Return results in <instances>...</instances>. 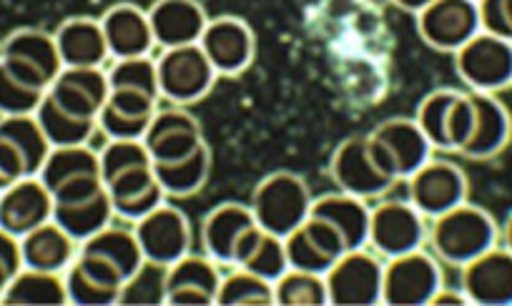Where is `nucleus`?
I'll return each instance as SVG.
<instances>
[{
  "mask_svg": "<svg viewBox=\"0 0 512 306\" xmlns=\"http://www.w3.org/2000/svg\"><path fill=\"white\" fill-rule=\"evenodd\" d=\"M427 239L437 259L462 269L472 259L497 246L500 229L490 211L465 201L447 214L432 219Z\"/></svg>",
  "mask_w": 512,
  "mask_h": 306,
  "instance_id": "f257e3e1",
  "label": "nucleus"
},
{
  "mask_svg": "<svg viewBox=\"0 0 512 306\" xmlns=\"http://www.w3.org/2000/svg\"><path fill=\"white\" fill-rule=\"evenodd\" d=\"M312 201V191L302 176L292 171H277L259 181L251 194L249 209L264 231L287 239L297 226L309 219Z\"/></svg>",
  "mask_w": 512,
  "mask_h": 306,
  "instance_id": "f03ea898",
  "label": "nucleus"
},
{
  "mask_svg": "<svg viewBox=\"0 0 512 306\" xmlns=\"http://www.w3.org/2000/svg\"><path fill=\"white\" fill-rule=\"evenodd\" d=\"M367 143L374 164L395 181L410 179L435 151L415 118H387L369 133Z\"/></svg>",
  "mask_w": 512,
  "mask_h": 306,
  "instance_id": "7ed1b4c3",
  "label": "nucleus"
},
{
  "mask_svg": "<svg viewBox=\"0 0 512 306\" xmlns=\"http://www.w3.org/2000/svg\"><path fill=\"white\" fill-rule=\"evenodd\" d=\"M0 63L16 81L41 93H46L63 71L56 38L36 28L11 33L0 48Z\"/></svg>",
  "mask_w": 512,
  "mask_h": 306,
  "instance_id": "20e7f679",
  "label": "nucleus"
},
{
  "mask_svg": "<svg viewBox=\"0 0 512 306\" xmlns=\"http://www.w3.org/2000/svg\"><path fill=\"white\" fill-rule=\"evenodd\" d=\"M159 93L174 106H189L201 101L214 88L219 73L209 63L199 43L181 48H166L156 58Z\"/></svg>",
  "mask_w": 512,
  "mask_h": 306,
  "instance_id": "39448f33",
  "label": "nucleus"
},
{
  "mask_svg": "<svg viewBox=\"0 0 512 306\" xmlns=\"http://www.w3.org/2000/svg\"><path fill=\"white\" fill-rule=\"evenodd\" d=\"M460 81L475 93H500L512 88V41L477 33L455 53Z\"/></svg>",
  "mask_w": 512,
  "mask_h": 306,
  "instance_id": "423d86ee",
  "label": "nucleus"
},
{
  "mask_svg": "<svg viewBox=\"0 0 512 306\" xmlns=\"http://www.w3.org/2000/svg\"><path fill=\"white\" fill-rule=\"evenodd\" d=\"M440 261L422 249L387 259L382 276V304L422 306L442 289Z\"/></svg>",
  "mask_w": 512,
  "mask_h": 306,
  "instance_id": "0eeeda50",
  "label": "nucleus"
},
{
  "mask_svg": "<svg viewBox=\"0 0 512 306\" xmlns=\"http://www.w3.org/2000/svg\"><path fill=\"white\" fill-rule=\"evenodd\" d=\"M384 264L364 249L347 251L324 274L329 304L374 306L382 304Z\"/></svg>",
  "mask_w": 512,
  "mask_h": 306,
  "instance_id": "6e6552de",
  "label": "nucleus"
},
{
  "mask_svg": "<svg viewBox=\"0 0 512 306\" xmlns=\"http://www.w3.org/2000/svg\"><path fill=\"white\" fill-rule=\"evenodd\" d=\"M425 239V216L410 201H382L369 214V246L384 259L422 249Z\"/></svg>",
  "mask_w": 512,
  "mask_h": 306,
  "instance_id": "1a4fd4ad",
  "label": "nucleus"
},
{
  "mask_svg": "<svg viewBox=\"0 0 512 306\" xmlns=\"http://www.w3.org/2000/svg\"><path fill=\"white\" fill-rule=\"evenodd\" d=\"M410 204L427 219L447 214L455 206L465 204L470 194V181L465 171L445 159H430L420 171L407 179Z\"/></svg>",
  "mask_w": 512,
  "mask_h": 306,
  "instance_id": "9d476101",
  "label": "nucleus"
},
{
  "mask_svg": "<svg viewBox=\"0 0 512 306\" xmlns=\"http://www.w3.org/2000/svg\"><path fill=\"white\" fill-rule=\"evenodd\" d=\"M480 31L477 0H432L417 13V33L435 51L457 53Z\"/></svg>",
  "mask_w": 512,
  "mask_h": 306,
  "instance_id": "9b49d317",
  "label": "nucleus"
},
{
  "mask_svg": "<svg viewBox=\"0 0 512 306\" xmlns=\"http://www.w3.org/2000/svg\"><path fill=\"white\" fill-rule=\"evenodd\" d=\"M329 174H332V181L337 184L339 191L364 201L384 196L397 184L395 179H390V176L374 164L372 153H369L367 136L344 138L334 148L332 161H329Z\"/></svg>",
  "mask_w": 512,
  "mask_h": 306,
  "instance_id": "f8f14e48",
  "label": "nucleus"
},
{
  "mask_svg": "<svg viewBox=\"0 0 512 306\" xmlns=\"http://www.w3.org/2000/svg\"><path fill=\"white\" fill-rule=\"evenodd\" d=\"M134 234L144 259L161 266L176 264L181 256L189 254L191 244H194V231H191L186 214L166 201L159 209L136 221Z\"/></svg>",
  "mask_w": 512,
  "mask_h": 306,
  "instance_id": "ddd939ff",
  "label": "nucleus"
},
{
  "mask_svg": "<svg viewBox=\"0 0 512 306\" xmlns=\"http://www.w3.org/2000/svg\"><path fill=\"white\" fill-rule=\"evenodd\" d=\"M199 46L219 76H239L256 56L254 31L236 16L211 18L201 33Z\"/></svg>",
  "mask_w": 512,
  "mask_h": 306,
  "instance_id": "4468645a",
  "label": "nucleus"
},
{
  "mask_svg": "<svg viewBox=\"0 0 512 306\" xmlns=\"http://www.w3.org/2000/svg\"><path fill=\"white\" fill-rule=\"evenodd\" d=\"M204 143L201 123L184 106L156 111L144 136V146L149 148L154 164H171V161L186 159Z\"/></svg>",
  "mask_w": 512,
  "mask_h": 306,
  "instance_id": "2eb2a0df",
  "label": "nucleus"
},
{
  "mask_svg": "<svg viewBox=\"0 0 512 306\" xmlns=\"http://www.w3.org/2000/svg\"><path fill=\"white\" fill-rule=\"evenodd\" d=\"M460 289L477 306L512 304V251L492 246L482 256L462 266Z\"/></svg>",
  "mask_w": 512,
  "mask_h": 306,
  "instance_id": "dca6fc26",
  "label": "nucleus"
},
{
  "mask_svg": "<svg viewBox=\"0 0 512 306\" xmlns=\"http://www.w3.org/2000/svg\"><path fill=\"white\" fill-rule=\"evenodd\" d=\"M289 269L309 271V274H327L342 254H347L342 236L324 219L309 216L302 226L284 239Z\"/></svg>",
  "mask_w": 512,
  "mask_h": 306,
  "instance_id": "f3484780",
  "label": "nucleus"
},
{
  "mask_svg": "<svg viewBox=\"0 0 512 306\" xmlns=\"http://www.w3.org/2000/svg\"><path fill=\"white\" fill-rule=\"evenodd\" d=\"M53 219V196L38 176L16 181L0 191V229L16 239Z\"/></svg>",
  "mask_w": 512,
  "mask_h": 306,
  "instance_id": "a211bd4d",
  "label": "nucleus"
},
{
  "mask_svg": "<svg viewBox=\"0 0 512 306\" xmlns=\"http://www.w3.org/2000/svg\"><path fill=\"white\" fill-rule=\"evenodd\" d=\"M68 304L111 306L118 304L123 279L108 261L78 249L73 264L63 271Z\"/></svg>",
  "mask_w": 512,
  "mask_h": 306,
  "instance_id": "6ab92c4d",
  "label": "nucleus"
},
{
  "mask_svg": "<svg viewBox=\"0 0 512 306\" xmlns=\"http://www.w3.org/2000/svg\"><path fill=\"white\" fill-rule=\"evenodd\" d=\"M221 284L219 264L209 256L186 254L166 271V304L209 306L216 304Z\"/></svg>",
  "mask_w": 512,
  "mask_h": 306,
  "instance_id": "aec40b11",
  "label": "nucleus"
},
{
  "mask_svg": "<svg viewBox=\"0 0 512 306\" xmlns=\"http://www.w3.org/2000/svg\"><path fill=\"white\" fill-rule=\"evenodd\" d=\"M475 103V128L460 156L470 161H490L500 156L512 138V116L495 93L470 91Z\"/></svg>",
  "mask_w": 512,
  "mask_h": 306,
  "instance_id": "412c9836",
  "label": "nucleus"
},
{
  "mask_svg": "<svg viewBox=\"0 0 512 306\" xmlns=\"http://www.w3.org/2000/svg\"><path fill=\"white\" fill-rule=\"evenodd\" d=\"M108 93V76L101 68H63L46 96L63 111L96 121L101 108L106 106Z\"/></svg>",
  "mask_w": 512,
  "mask_h": 306,
  "instance_id": "4be33fe9",
  "label": "nucleus"
},
{
  "mask_svg": "<svg viewBox=\"0 0 512 306\" xmlns=\"http://www.w3.org/2000/svg\"><path fill=\"white\" fill-rule=\"evenodd\" d=\"M101 28L106 36L108 56L113 61L151 56V51L156 48L149 13L141 11L134 3H118V6L108 8L101 16Z\"/></svg>",
  "mask_w": 512,
  "mask_h": 306,
  "instance_id": "5701e85b",
  "label": "nucleus"
},
{
  "mask_svg": "<svg viewBox=\"0 0 512 306\" xmlns=\"http://www.w3.org/2000/svg\"><path fill=\"white\" fill-rule=\"evenodd\" d=\"M146 13H149L156 46L164 51L199 43L209 23V16L199 0H156Z\"/></svg>",
  "mask_w": 512,
  "mask_h": 306,
  "instance_id": "b1692460",
  "label": "nucleus"
},
{
  "mask_svg": "<svg viewBox=\"0 0 512 306\" xmlns=\"http://www.w3.org/2000/svg\"><path fill=\"white\" fill-rule=\"evenodd\" d=\"M256 224L254 214L244 204H221L206 214L201 224V246L206 256L219 266H234L236 244Z\"/></svg>",
  "mask_w": 512,
  "mask_h": 306,
  "instance_id": "393cba45",
  "label": "nucleus"
},
{
  "mask_svg": "<svg viewBox=\"0 0 512 306\" xmlns=\"http://www.w3.org/2000/svg\"><path fill=\"white\" fill-rule=\"evenodd\" d=\"M63 68H101L106 63L108 46L101 21L88 16L68 18L53 33Z\"/></svg>",
  "mask_w": 512,
  "mask_h": 306,
  "instance_id": "a878e982",
  "label": "nucleus"
},
{
  "mask_svg": "<svg viewBox=\"0 0 512 306\" xmlns=\"http://www.w3.org/2000/svg\"><path fill=\"white\" fill-rule=\"evenodd\" d=\"M369 214L372 209L364 204V199L344 194V191L319 196L312 201V211H309V216L324 219L337 229L347 251L364 249L369 244Z\"/></svg>",
  "mask_w": 512,
  "mask_h": 306,
  "instance_id": "bb28decb",
  "label": "nucleus"
},
{
  "mask_svg": "<svg viewBox=\"0 0 512 306\" xmlns=\"http://www.w3.org/2000/svg\"><path fill=\"white\" fill-rule=\"evenodd\" d=\"M78 241L71 239L56 221H46L38 229L21 236V256L26 269L63 274L78 254Z\"/></svg>",
  "mask_w": 512,
  "mask_h": 306,
  "instance_id": "cd10ccee",
  "label": "nucleus"
},
{
  "mask_svg": "<svg viewBox=\"0 0 512 306\" xmlns=\"http://www.w3.org/2000/svg\"><path fill=\"white\" fill-rule=\"evenodd\" d=\"M234 266L251 271V274L262 276L267 281H277L279 276L289 271L287 249H284L282 236H274L264 231L262 226L254 224L236 244Z\"/></svg>",
  "mask_w": 512,
  "mask_h": 306,
  "instance_id": "c85d7f7f",
  "label": "nucleus"
},
{
  "mask_svg": "<svg viewBox=\"0 0 512 306\" xmlns=\"http://www.w3.org/2000/svg\"><path fill=\"white\" fill-rule=\"evenodd\" d=\"M78 249L108 261V264L121 274L123 281L131 279L146 261L144 254H141L139 241H136L134 229H126V226L108 224L106 229L98 231L96 236L83 241Z\"/></svg>",
  "mask_w": 512,
  "mask_h": 306,
  "instance_id": "c756f323",
  "label": "nucleus"
},
{
  "mask_svg": "<svg viewBox=\"0 0 512 306\" xmlns=\"http://www.w3.org/2000/svg\"><path fill=\"white\" fill-rule=\"evenodd\" d=\"M91 176H101V161H98L96 148L83 143V146L51 148L38 179L46 184L51 194H56L63 186L73 184V181L91 179Z\"/></svg>",
  "mask_w": 512,
  "mask_h": 306,
  "instance_id": "7c9ffc66",
  "label": "nucleus"
},
{
  "mask_svg": "<svg viewBox=\"0 0 512 306\" xmlns=\"http://www.w3.org/2000/svg\"><path fill=\"white\" fill-rule=\"evenodd\" d=\"M113 216L116 214H113L111 196L106 189L98 191L91 199L73 201V204H53V221L78 244L113 224Z\"/></svg>",
  "mask_w": 512,
  "mask_h": 306,
  "instance_id": "2f4dec72",
  "label": "nucleus"
},
{
  "mask_svg": "<svg viewBox=\"0 0 512 306\" xmlns=\"http://www.w3.org/2000/svg\"><path fill=\"white\" fill-rule=\"evenodd\" d=\"M154 174L166 196L189 199L196 191L204 189V184L209 181L211 148L204 143L186 159L171 161V164H154Z\"/></svg>",
  "mask_w": 512,
  "mask_h": 306,
  "instance_id": "473e14b6",
  "label": "nucleus"
},
{
  "mask_svg": "<svg viewBox=\"0 0 512 306\" xmlns=\"http://www.w3.org/2000/svg\"><path fill=\"white\" fill-rule=\"evenodd\" d=\"M0 304H68L66 279L63 274L23 266L6 286Z\"/></svg>",
  "mask_w": 512,
  "mask_h": 306,
  "instance_id": "72a5a7b5",
  "label": "nucleus"
},
{
  "mask_svg": "<svg viewBox=\"0 0 512 306\" xmlns=\"http://www.w3.org/2000/svg\"><path fill=\"white\" fill-rule=\"evenodd\" d=\"M36 121L41 123L43 133H46L48 143L53 148L61 146H83L93 138L98 123L91 121V118H78L73 113L63 111L58 103H53L51 98L43 96L41 106L36 108Z\"/></svg>",
  "mask_w": 512,
  "mask_h": 306,
  "instance_id": "f704fd0d",
  "label": "nucleus"
},
{
  "mask_svg": "<svg viewBox=\"0 0 512 306\" xmlns=\"http://www.w3.org/2000/svg\"><path fill=\"white\" fill-rule=\"evenodd\" d=\"M455 88H437V91L427 93L422 103L417 106V126L427 136L435 151H450V136H447V126H450V111L452 103L457 98Z\"/></svg>",
  "mask_w": 512,
  "mask_h": 306,
  "instance_id": "c9c22d12",
  "label": "nucleus"
},
{
  "mask_svg": "<svg viewBox=\"0 0 512 306\" xmlns=\"http://www.w3.org/2000/svg\"><path fill=\"white\" fill-rule=\"evenodd\" d=\"M216 304L221 306H267L274 304V284L251 274V271L239 269L231 271L229 276H221L219 291H216Z\"/></svg>",
  "mask_w": 512,
  "mask_h": 306,
  "instance_id": "e433bc0d",
  "label": "nucleus"
},
{
  "mask_svg": "<svg viewBox=\"0 0 512 306\" xmlns=\"http://www.w3.org/2000/svg\"><path fill=\"white\" fill-rule=\"evenodd\" d=\"M274 304L282 306H322L329 304L327 281L322 274L289 269L274 281Z\"/></svg>",
  "mask_w": 512,
  "mask_h": 306,
  "instance_id": "4c0bfd02",
  "label": "nucleus"
},
{
  "mask_svg": "<svg viewBox=\"0 0 512 306\" xmlns=\"http://www.w3.org/2000/svg\"><path fill=\"white\" fill-rule=\"evenodd\" d=\"M111 91H139L151 98H159V76H156V58L139 56L116 61L106 71Z\"/></svg>",
  "mask_w": 512,
  "mask_h": 306,
  "instance_id": "58836bf2",
  "label": "nucleus"
},
{
  "mask_svg": "<svg viewBox=\"0 0 512 306\" xmlns=\"http://www.w3.org/2000/svg\"><path fill=\"white\" fill-rule=\"evenodd\" d=\"M166 271L169 266L144 261L131 279L123 281L118 304H166Z\"/></svg>",
  "mask_w": 512,
  "mask_h": 306,
  "instance_id": "ea45409f",
  "label": "nucleus"
},
{
  "mask_svg": "<svg viewBox=\"0 0 512 306\" xmlns=\"http://www.w3.org/2000/svg\"><path fill=\"white\" fill-rule=\"evenodd\" d=\"M98 161H101L103 184H108L116 176L126 174V171L141 169V166H154L144 141H111V138L98 151Z\"/></svg>",
  "mask_w": 512,
  "mask_h": 306,
  "instance_id": "a19ab883",
  "label": "nucleus"
},
{
  "mask_svg": "<svg viewBox=\"0 0 512 306\" xmlns=\"http://www.w3.org/2000/svg\"><path fill=\"white\" fill-rule=\"evenodd\" d=\"M46 93L33 91L6 71L0 63V116H33Z\"/></svg>",
  "mask_w": 512,
  "mask_h": 306,
  "instance_id": "79ce46f5",
  "label": "nucleus"
},
{
  "mask_svg": "<svg viewBox=\"0 0 512 306\" xmlns=\"http://www.w3.org/2000/svg\"><path fill=\"white\" fill-rule=\"evenodd\" d=\"M472 128H475V103H472L470 93H457L455 103L450 111V126H447V136H450V151L460 153L465 143L470 141Z\"/></svg>",
  "mask_w": 512,
  "mask_h": 306,
  "instance_id": "37998d69",
  "label": "nucleus"
},
{
  "mask_svg": "<svg viewBox=\"0 0 512 306\" xmlns=\"http://www.w3.org/2000/svg\"><path fill=\"white\" fill-rule=\"evenodd\" d=\"M482 33L512 41V0H477Z\"/></svg>",
  "mask_w": 512,
  "mask_h": 306,
  "instance_id": "c03bdc74",
  "label": "nucleus"
},
{
  "mask_svg": "<svg viewBox=\"0 0 512 306\" xmlns=\"http://www.w3.org/2000/svg\"><path fill=\"white\" fill-rule=\"evenodd\" d=\"M31 171H28L26 156L21 153V148L0 131V191H6L8 186H13L16 181L28 179Z\"/></svg>",
  "mask_w": 512,
  "mask_h": 306,
  "instance_id": "a18cd8bd",
  "label": "nucleus"
},
{
  "mask_svg": "<svg viewBox=\"0 0 512 306\" xmlns=\"http://www.w3.org/2000/svg\"><path fill=\"white\" fill-rule=\"evenodd\" d=\"M23 269V256H21V239L0 229V296L11 284L13 276Z\"/></svg>",
  "mask_w": 512,
  "mask_h": 306,
  "instance_id": "49530a36",
  "label": "nucleus"
},
{
  "mask_svg": "<svg viewBox=\"0 0 512 306\" xmlns=\"http://www.w3.org/2000/svg\"><path fill=\"white\" fill-rule=\"evenodd\" d=\"M430 304L435 306H442V304H452V306H462V304H470V299L465 296V291H455V289H447V286H442L440 291H437L435 296H432Z\"/></svg>",
  "mask_w": 512,
  "mask_h": 306,
  "instance_id": "de8ad7c7",
  "label": "nucleus"
},
{
  "mask_svg": "<svg viewBox=\"0 0 512 306\" xmlns=\"http://www.w3.org/2000/svg\"><path fill=\"white\" fill-rule=\"evenodd\" d=\"M432 0H392V6H397V8H402V11H407V13H420L422 8H427L430 6Z\"/></svg>",
  "mask_w": 512,
  "mask_h": 306,
  "instance_id": "09e8293b",
  "label": "nucleus"
},
{
  "mask_svg": "<svg viewBox=\"0 0 512 306\" xmlns=\"http://www.w3.org/2000/svg\"><path fill=\"white\" fill-rule=\"evenodd\" d=\"M502 241H505V249L512 251V211L510 216H507L505 226H502Z\"/></svg>",
  "mask_w": 512,
  "mask_h": 306,
  "instance_id": "8fccbe9b",
  "label": "nucleus"
},
{
  "mask_svg": "<svg viewBox=\"0 0 512 306\" xmlns=\"http://www.w3.org/2000/svg\"><path fill=\"white\" fill-rule=\"evenodd\" d=\"M362 3H367V6H392V0H362Z\"/></svg>",
  "mask_w": 512,
  "mask_h": 306,
  "instance_id": "3c124183",
  "label": "nucleus"
}]
</instances>
